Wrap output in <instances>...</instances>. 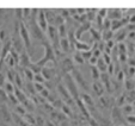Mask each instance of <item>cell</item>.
I'll use <instances>...</instances> for the list:
<instances>
[{"label":"cell","mask_w":135,"mask_h":126,"mask_svg":"<svg viewBox=\"0 0 135 126\" xmlns=\"http://www.w3.org/2000/svg\"><path fill=\"white\" fill-rule=\"evenodd\" d=\"M26 25H28V29H29V32H30L31 37L33 38L35 40L42 43L46 40V37H44V32L41 30V28L38 26L37 22H36L35 18H30V20L26 22Z\"/></svg>","instance_id":"1"},{"label":"cell","mask_w":135,"mask_h":126,"mask_svg":"<svg viewBox=\"0 0 135 126\" xmlns=\"http://www.w3.org/2000/svg\"><path fill=\"white\" fill-rule=\"evenodd\" d=\"M62 77H64V81H65V86H66L67 89H68V92H69V94L72 95L73 100L74 101L79 100L80 94H79L78 86H76V83H75V81H74L73 76H72L71 74H65V75H62Z\"/></svg>","instance_id":"2"},{"label":"cell","mask_w":135,"mask_h":126,"mask_svg":"<svg viewBox=\"0 0 135 126\" xmlns=\"http://www.w3.org/2000/svg\"><path fill=\"white\" fill-rule=\"evenodd\" d=\"M19 35H21L22 40H23V43H24L25 50L31 55V52H32V44H31V35H30V32H29L28 25H26V24L24 23V22H22V24H21V32H19Z\"/></svg>","instance_id":"3"},{"label":"cell","mask_w":135,"mask_h":126,"mask_svg":"<svg viewBox=\"0 0 135 126\" xmlns=\"http://www.w3.org/2000/svg\"><path fill=\"white\" fill-rule=\"evenodd\" d=\"M56 92H57V94L60 95V99H61L66 105H68V106H71V107L73 106V103L75 102V101L73 100L72 95L69 94L68 89L66 88V86H65L64 83L59 82L57 85H56Z\"/></svg>","instance_id":"4"},{"label":"cell","mask_w":135,"mask_h":126,"mask_svg":"<svg viewBox=\"0 0 135 126\" xmlns=\"http://www.w3.org/2000/svg\"><path fill=\"white\" fill-rule=\"evenodd\" d=\"M71 75L73 76L74 81H75L76 83V86H79L80 88H83L85 92H89L90 91V86H89V83H87V81L85 80L84 75H83V73L79 70V69H74L73 71L71 73Z\"/></svg>","instance_id":"5"},{"label":"cell","mask_w":135,"mask_h":126,"mask_svg":"<svg viewBox=\"0 0 135 126\" xmlns=\"http://www.w3.org/2000/svg\"><path fill=\"white\" fill-rule=\"evenodd\" d=\"M75 63H74L73 58L72 57H68V56H66L65 58H62L61 61L59 62V67L60 69H61L62 74H71L72 71L75 69Z\"/></svg>","instance_id":"6"},{"label":"cell","mask_w":135,"mask_h":126,"mask_svg":"<svg viewBox=\"0 0 135 126\" xmlns=\"http://www.w3.org/2000/svg\"><path fill=\"white\" fill-rule=\"evenodd\" d=\"M37 24L43 32H47V30L49 28V23H48V19H47V15H46V11L43 8H40V13L37 15Z\"/></svg>","instance_id":"7"},{"label":"cell","mask_w":135,"mask_h":126,"mask_svg":"<svg viewBox=\"0 0 135 126\" xmlns=\"http://www.w3.org/2000/svg\"><path fill=\"white\" fill-rule=\"evenodd\" d=\"M32 63L30 58V54L26 50H24L23 52L21 54V60H19V68L21 69H26L30 67V64Z\"/></svg>","instance_id":"8"},{"label":"cell","mask_w":135,"mask_h":126,"mask_svg":"<svg viewBox=\"0 0 135 126\" xmlns=\"http://www.w3.org/2000/svg\"><path fill=\"white\" fill-rule=\"evenodd\" d=\"M0 118L3 119L4 124L11 123V121L13 120L12 113H10V111H8L6 105H1V106H0Z\"/></svg>","instance_id":"9"},{"label":"cell","mask_w":135,"mask_h":126,"mask_svg":"<svg viewBox=\"0 0 135 126\" xmlns=\"http://www.w3.org/2000/svg\"><path fill=\"white\" fill-rule=\"evenodd\" d=\"M91 28H92V23H90V22H86V23L81 24V25H80L79 28L75 30V37H76V39L80 40V38H81V35H83V33L87 32V31L90 32Z\"/></svg>","instance_id":"10"},{"label":"cell","mask_w":135,"mask_h":126,"mask_svg":"<svg viewBox=\"0 0 135 126\" xmlns=\"http://www.w3.org/2000/svg\"><path fill=\"white\" fill-rule=\"evenodd\" d=\"M42 75H43V77L46 78V81H51L54 78V76L57 75V74H56V70L54 67L46 66L43 69H42Z\"/></svg>","instance_id":"11"},{"label":"cell","mask_w":135,"mask_h":126,"mask_svg":"<svg viewBox=\"0 0 135 126\" xmlns=\"http://www.w3.org/2000/svg\"><path fill=\"white\" fill-rule=\"evenodd\" d=\"M92 91L94 92V94H96L97 96L102 98V96H104L105 87L102 82H99V81H94L93 85H92Z\"/></svg>","instance_id":"12"},{"label":"cell","mask_w":135,"mask_h":126,"mask_svg":"<svg viewBox=\"0 0 135 126\" xmlns=\"http://www.w3.org/2000/svg\"><path fill=\"white\" fill-rule=\"evenodd\" d=\"M127 36H128V31L124 29H122V30L117 31V32H115V36H114V40L116 42V43H123L124 42V39H127Z\"/></svg>","instance_id":"13"},{"label":"cell","mask_w":135,"mask_h":126,"mask_svg":"<svg viewBox=\"0 0 135 126\" xmlns=\"http://www.w3.org/2000/svg\"><path fill=\"white\" fill-rule=\"evenodd\" d=\"M60 50L66 55V54H69L72 51V46L71 43H69L68 38H61L60 39Z\"/></svg>","instance_id":"14"},{"label":"cell","mask_w":135,"mask_h":126,"mask_svg":"<svg viewBox=\"0 0 135 126\" xmlns=\"http://www.w3.org/2000/svg\"><path fill=\"white\" fill-rule=\"evenodd\" d=\"M75 103H76V106H78V108L80 109V112H81L83 116H85V118L89 119V120H90V119H91L92 117L90 116V111L87 109V106H86V105H85V103L83 102V101L80 100V99H79V100H76V101H75Z\"/></svg>","instance_id":"15"},{"label":"cell","mask_w":135,"mask_h":126,"mask_svg":"<svg viewBox=\"0 0 135 126\" xmlns=\"http://www.w3.org/2000/svg\"><path fill=\"white\" fill-rule=\"evenodd\" d=\"M89 50H91V46H90L89 44L83 42V40H76L75 51H78V52H84V51H89Z\"/></svg>","instance_id":"16"},{"label":"cell","mask_w":135,"mask_h":126,"mask_svg":"<svg viewBox=\"0 0 135 126\" xmlns=\"http://www.w3.org/2000/svg\"><path fill=\"white\" fill-rule=\"evenodd\" d=\"M90 33H91V37H92L93 43H96V42H100V40H102V32L98 31L96 28L92 26L91 30H90Z\"/></svg>","instance_id":"17"},{"label":"cell","mask_w":135,"mask_h":126,"mask_svg":"<svg viewBox=\"0 0 135 126\" xmlns=\"http://www.w3.org/2000/svg\"><path fill=\"white\" fill-rule=\"evenodd\" d=\"M22 105L24 106V108L26 109V112H28V113H31V114L33 113V111H35V102H33L31 99L28 98L23 103H22Z\"/></svg>","instance_id":"18"},{"label":"cell","mask_w":135,"mask_h":126,"mask_svg":"<svg viewBox=\"0 0 135 126\" xmlns=\"http://www.w3.org/2000/svg\"><path fill=\"white\" fill-rule=\"evenodd\" d=\"M80 100H81L87 107H94L93 99L91 98V95H90V94L85 93V94H83V95H80Z\"/></svg>","instance_id":"19"},{"label":"cell","mask_w":135,"mask_h":126,"mask_svg":"<svg viewBox=\"0 0 135 126\" xmlns=\"http://www.w3.org/2000/svg\"><path fill=\"white\" fill-rule=\"evenodd\" d=\"M57 31H59L60 38H67L68 32H69V28H68V25L65 23V24H62V25L57 26Z\"/></svg>","instance_id":"20"},{"label":"cell","mask_w":135,"mask_h":126,"mask_svg":"<svg viewBox=\"0 0 135 126\" xmlns=\"http://www.w3.org/2000/svg\"><path fill=\"white\" fill-rule=\"evenodd\" d=\"M15 95L17 96V99H18V101H19V103H23L24 101L26 100V94H25V92L23 91V89H21V88H17L16 87V89H15Z\"/></svg>","instance_id":"21"},{"label":"cell","mask_w":135,"mask_h":126,"mask_svg":"<svg viewBox=\"0 0 135 126\" xmlns=\"http://www.w3.org/2000/svg\"><path fill=\"white\" fill-rule=\"evenodd\" d=\"M121 111H122L124 117L132 116L133 112H134V105H132V103H126L123 107H121Z\"/></svg>","instance_id":"22"},{"label":"cell","mask_w":135,"mask_h":126,"mask_svg":"<svg viewBox=\"0 0 135 126\" xmlns=\"http://www.w3.org/2000/svg\"><path fill=\"white\" fill-rule=\"evenodd\" d=\"M22 73H23V76L28 80V82H33V78H35V74L32 73L30 68H26V69H21Z\"/></svg>","instance_id":"23"},{"label":"cell","mask_w":135,"mask_h":126,"mask_svg":"<svg viewBox=\"0 0 135 126\" xmlns=\"http://www.w3.org/2000/svg\"><path fill=\"white\" fill-rule=\"evenodd\" d=\"M72 58H73L74 63H75L76 66H83L85 63V60L83 58L81 54L78 52V51H75V52H73V55H72Z\"/></svg>","instance_id":"24"},{"label":"cell","mask_w":135,"mask_h":126,"mask_svg":"<svg viewBox=\"0 0 135 126\" xmlns=\"http://www.w3.org/2000/svg\"><path fill=\"white\" fill-rule=\"evenodd\" d=\"M96 67H97L98 70H99L102 74L108 73V64H107V62H105V61L103 60V57H100L99 60H98L97 66H96Z\"/></svg>","instance_id":"25"},{"label":"cell","mask_w":135,"mask_h":126,"mask_svg":"<svg viewBox=\"0 0 135 126\" xmlns=\"http://www.w3.org/2000/svg\"><path fill=\"white\" fill-rule=\"evenodd\" d=\"M115 36V33L112 32L111 30H103L102 31V40L103 42H109V40L112 39V37Z\"/></svg>","instance_id":"26"},{"label":"cell","mask_w":135,"mask_h":126,"mask_svg":"<svg viewBox=\"0 0 135 126\" xmlns=\"http://www.w3.org/2000/svg\"><path fill=\"white\" fill-rule=\"evenodd\" d=\"M90 70H91V77H92V80H93V81L100 80V75H102V73L98 70L97 67H96V66L91 67V68H90Z\"/></svg>","instance_id":"27"},{"label":"cell","mask_w":135,"mask_h":126,"mask_svg":"<svg viewBox=\"0 0 135 126\" xmlns=\"http://www.w3.org/2000/svg\"><path fill=\"white\" fill-rule=\"evenodd\" d=\"M4 63H5V66L8 67V69H13V67H17L18 66L17 62L15 61V58H13L11 55H8L7 57L4 60Z\"/></svg>","instance_id":"28"},{"label":"cell","mask_w":135,"mask_h":126,"mask_svg":"<svg viewBox=\"0 0 135 126\" xmlns=\"http://www.w3.org/2000/svg\"><path fill=\"white\" fill-rule=\"evenodd\" d=\"M124 88L127 89L128 92L135 91V81H134V78H126V81H124Z\"/></svg>","instance_id":"29"},{"label":"cell","mask_w":135,"mask_h":126,"mask_svg":"<svg viewBox=\"0 0 135 126\" xmlns=\"http://www.w3.org/2000/svg\"><path fill=\"white\" fill-rule=\"evenodd\" d=\"M61 112L67 117V118H73V111H72V107L64 103V106L61 107Z\"/></svg>","instance_id":"30"},{"label":"cell","mask_w":135,"mask_h":126,"mask_svg":"<svg viewBox=\"0 0 135 126\" xmlns=\"http://www.w3.org/2000/svg\"><path fill=\"white\" fill-rule=\"evenodd\" d=\"M3 89L6 92V93H7V95H8V94H13V93H15L16 86L13 85V83H11V82H8V81H6L5 85H4V87H3Z\"/></svg>","instance_id":"31"},{"label":"cell","mask_w":135,"mask_h":126,"mask_svg":"<svg viewBox=\"0 0 135 126\" xmlns=\"http://www.w3.org/2000/svg\"><path fill=\"white\" fill-rule=\"evenodd\" d=\"M23 119L29 124V125H31V126H32V125H36V117L33 116V114L26 113L25 116L23 117Z\"/></svg>","instance_id":"32"},{"label":"cell","mask_w":135,"mask_h":126,"mask_svg":"<svg viewBox=\"0 0 135 126\" xmlns=\"http://www.w3.org/2000/svg\"><path fill=\"white\" fill-rule=\"evenodd\" d=\"M29 68H30L31 70H32V73L35 74V75H37V74H42V69H43L42 67L38 66V64H37L36 62H32V63H31Z\"/></svg>","instance_id":"33"},{"label":"cell","mask_w":135,"mask_h":126,"mask_svg":"<svg viewBox=\"0 0 135 126\" xmlns=\"http://www.w3.org/2000/svg\"><path fill=\"white\" fill-rule=\"evenodd\" d=\"M15 77H16V71L13 69H7L6 70V78L8 82L15 83Z\"/></svg>","instance_id":"34"},{"label":"cell","mask_w":135,"mask_h":126,"mask_svg":"<svg viewBox=\"0 0 135 126\" xmlns=\"http://www.w3.org/2000/svg\"><path fill=\"white\" fill-rule=\"evenodd\" d=\"M16 112H17L16 114H17V116H19V117H22V118H23V117L28 113V112H26V109L24 108V106L22 105V103H19L18 106H16Z\"/></svg>","instance_id":"35"},{"label":"cell","mask_w":135,"mask_h":126,"mask_svg":"<svg viewBox=\"0 0 135 126\" xmlns=\"http://www.w3.org/2000/svg\"><path fill=\"white\" fill-rule=\"evenodd\" d=\"M15 85H17V88H23V80H22V75L18 71H16V77H15Z\"/></svg>","instance_id":"36"},{"label":"cell","mask_w":135,"mask_h":126,"mask_svg":"<svg viewBox=\"0 0 135 126\" xmlns=\"http://www.w3.org/2000/svg\"><path fill=\"white\" fill-rule=\"evenodd\" d=\"M31 14H32V8H29V7H24L23 8V18L28 22L30 20Z\"/></svg>","instance_id":"37"},{"label":"cell","mask_w":135,"mask_h":126,"mask_svg":"<svg viewBox=\"0 0 135 126\" xmlns=\"http://www.w3.org/2000/svg\"><path fill=\"white\" fill-rule=\"evenodd\" d=\"M47 81L46 78L43 77V75L42 74H37V75H35V78H33V83H41V85H44Z\"/></svg>","instance_id":"38"},{"label":"cell","mask_w":135,"mask_h":126,"mask_svg":"<svg viewBox=\"0 0 135 126\" xmlns=\"http://www.w3.org/2000/svg\"><path fill=\"white\" fill-rule=\"evenodd\" d=\"M7 39H10V38L7 37V30H6V29H1V30H0V42L5 43Z\"/></svg>","instance_id":"39"},{"label":"cell","mask_w":135,"mask_h":126,"mask_svg":"<svg viewBox=\"0 0 135 126\" xmlns=\"http://www.w3.org/2000/svg\"><path fill=\"white\" fill-rule=\"evenodd\" d=\"M117 49H118V54H127L128 52V46L126 45L124 43H118Z\"/></svg>","instance_id":"40"},{"label":"cell","mask_w":135,"mask_h":126,"mask_svg":"<svg viewBox=\"0 0 135 126\" xmlns=\"http://www.w3.org/2000/svg\"><path fill=\"white\" fill-rule=\"evenodd\" d=\"M8 101H10V103L15 105V106H18V105H19V101H18L17 96L15 95V93H13V94H8Z\"/></svg>","instance_id":"41"},{"label":"cell","mask_w":135,"mask_h":126,"mask_svg":"<svg viewBox=\"0 0 135 126\" xmlns=\"http://www.w3.org/2000/svg\"><path fill=\"white\" fill-rule=\"evenodd\" d=\"M47 121L42 116H36V126H44Z\"/></svg>","instance_id":"42"},{"label":"cell","mask_w":135,"mask_h":126,"mask_svg":"<svg viewBox=\"0 0 135 126\" xmlns=\"http://www.w3.org/2000/svg\"><path fill=\"white\" fill-rule=\"evenodd\" d=\"M33 86H35V91L36 93H42V92L46 89V86L44 85H41V83H33Z\"/></svg>","instance_id":"43"},{"label":"cell","mask_w":135,"mask_h":126,"mask_svg":"<svg viewBox=\"0 0 135 126\" xmlns=\"http://www.w3.org/2000/svg\"><path fill=\"white\" fill-rule=\"evenodd\" d=\"M83 56V58H84L85 61H90V58L93 56V52H92V50H89V51H84V52H80Z\"/></svg>","instance_id":"44"},{"label":"cell","mask_w":135,"mask_h":126,"mask_svg":"<svg viewBox=\"0 0 135 126\" xmlns=\"http://www.w3.org/2000/svg\"><path fill=\"white\" fill-rule=\"evenodd\" d=\"M103 60L105 61V62H107V64L108 66H109V64H111L112 63V58H111V55H110V54H107V52H103Z\"/></svg>","instance_id":"45"},{"label":"cell","mask_w":135,"mask_h":126,"mask_svg":"<svg viewBox=\"0 0 135 126\" xmlns=\"http://www.w3.org/2000/svg\"><path fill=\"white\" fill-rule=\"evenodd\" d=\"M115 71H116V69H115V64H114V62H112L111 64L108 66V74L111 76V75H114L115 74Z\"/></svg>","instance_id":"46"},{"label":"cell","mask_w":135,"mask_h":126,"mask_svg":"<svg viewBox=\"0 0 135 126\" xmlns=\"http://www.w3.org/2000/svg\"><path fill=\"white\" fill-rule=\"evenodd\" d=\"M126 121H127L128 124H130V125H135V116H128L126 117Z\"/></svg>","instance_id":"47"},{"label":"cell","mask_w":135,"mask_h":126,"mask_svg":"<svg viewBox=\"0 0 135 126\" xmlns=\"http://www.w3.org/2000/svg\"><path fill=\"white\" fill-rule=\"evenodd\" d=\"M98 60H99V58H97V57H94V56H92V57L90 58V61H89L90 66H91V67H93V66H97V62H98Z\"/></svg>","instance_id":"48"},{"label":"cell","mask_w":135,"mask_h":126,"mask_svg":"<svg viewBox=\"0 0 135 126\" xmlns=\"http://www.w3.org/2000/svg\"><path fill=\"white\" fill-rule=\"evenodd\" d=\"M76 11H78V14H79V15L86 14V8H83V7H78V8H76Z\"/></svg>","instance_id":"49"},{"label":"cell","mask_w":135,"mask_h":126,"mask_svg":"<svg viewBox=\"0 0 135 126\" xmlns=\"http://www.w3.org/2000/svg\"><path fill=\"white\" fill-rule=\"evenodd\" d=\"M71 126H78V124H76L75 121H73V124H71Z\"/></svg>","instance_id":"50"},{"label":"cell","mask_w":135,"mask_h":126,"mask_svg":"<svg viewBox=\"0 0 135 126\" xmlns=\"http://www.w3.org/2000/svg\"><path fill=\"white\" fill-rule=\"evenodd\" d=\"M0 126H10V125H7V124H1Z\"/></svg>","instance_id":"51"},{"label":"cell","mask_w":135,"mask_h":126,"mask_svg":"<svg viewBox=\"0 0 135 126\" xmlns=\"http://www.w3.org/2000/svg\"><path fill=\"white\" fill-rule=\"evenodd\" d=\"M133 116H135V106H134V112H133Z\"/></svg>","instance_id":"52"},{"label":"cell","mask_w":135,"mask_h":126,"mask_svg":"<svg viewBox=\"0 0 135 126\" xmlns=\"http://www.w3.org/2000/svg\"><path fill=\"white\" fill-rule=\"evenodd\" d=\"M0 49H1V46H0ZM0 55H1V50H0Z\"/></svg>","instance_id":"53"},{"label":"cell","mask_w":135,"mask_h":126,"mask_svg":"<svg viewBox=\"0 0 135 126\" xmlns=\"http://www.w3.org/2000/svg\"><path fill=\"white\" fill-rule=\"evenodd\" d=\"M133 78H134V81H135V76H134V77H133Z\"/></svg>","instance_id":"54"},{"label":"cell","mask_w":135,"mask_h":126,"mask_svg":"<svg viewBox=\"0 0 135 126\" xmlns=\"http://www.w3.org/2000/svg\"><path fill=\"white\" fill-rule=\"evenodd\" d=\"M134 106H135V102H134Z\"/></svg>","instance_id":"55"}]
</instances>
